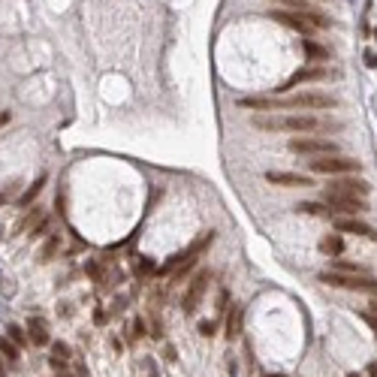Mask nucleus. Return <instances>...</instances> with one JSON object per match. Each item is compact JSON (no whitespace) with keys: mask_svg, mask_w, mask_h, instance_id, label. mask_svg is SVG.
I'll return each mask as SVG.
<instances>
[{"mask_svg":"<svg viewBox=\"0 0 377 377\" xmlns=\"http://www.w3.org/2000/svg\"><path fill=\"white\" fill-rule=\"evenodd\" d=\"M290 151L302 157H329V154H338V142L326 136H293Z\"/></svg>","mask_w":377,"mask_h":377,"instance_id":"nucleus-1","label":"nucleus"},{"mask_svg":"<svg viewBox=\"0 0 377 377\" xmlns=\"http://www.w3.org/2000/svg\"><path fill=\"white\" fill-rule=\"evenodd\" d=\"M362 163L353 160V157H341V154H329V157H314L311 160V172H320V175H350V172H359Z\"/></svg>","mask_w":377,"mask_h":377,"instance_id":"nucleus-2","label":"nucleus"},{"mask_svg":"<svg viewBox=\"0 0 377 377\" xmlns=\"http://www.w3.org/2000/svg\"><path fill=\"white\" fill-rule=\"evenodd\" d=\"M323 284L329 287H344V290H356V293H377V278L368 275H341V272H323L320 275Z\"/></svg>","mask_w":377,"mask_h":377,"instance_id":"nucleus-3","label":"nucleus"},{"mask_svg":"<svg viewBox=\"0 0 377 377\" xmlns=\"http://www.w3.org/2000/svg\"><path fill=\"white\" fill-rule=\"evenodd\" d=\"M326 196V211L329 214H344V217H359L368 211V202L362 196H335V193H323Z\"/></svg>","mask_w":377,"mask_h":377,"instance_id":"nucleus-4","label":"nucleus"},{"mask_svg":"<svg viewBox=\"0 0 377 377\" xmlns=\"http://www.w3.org/2000/svg\"><path fill=\"white\" fill-rule=\"evenodd\" d=\"M371 190V184L365 178H353V175H341V178H335L326 184V190L323 193H335V196H368Z\"/></svg>","mask_w":377,"mask_h":377,"instance_id":"nucleus-5","label":"nucleus"},{"mask_svg":"<svg viewBox=\"0 0 377 377\" xmlns=\"http://www.w3.org/2000/svg\"><path fill=\"white\" fill-rule=\"evenodd\" d=\"M341 124L335 121H320L314 115H287L284 118V130L290 133H320V130H338Z\"/></svg>","mask_w":377,"mask_h":377,"instance_id":"nucleus-6","label":"nucleus"},{"mask_svg":"<svg viewBox=\"0 0 377 377\" xmlns=\"http://www.w3.org/2000/svg\"><path fill=\"white\" fill-rule=\"evenodd\" d=\"M338 100L332 94H320V91H305L299 97L284 100V109H335Z\"/></svg>","mask_w":377,"mask_h":377,"instance_id":"nucleus-7","label":"nucleus"},{"mask_svg":"<svg viewBox=\"0 0 377 377\" xmlns=\"http://www.w3.org/2000/svg\"><path fill=\"white\" fill-rule=\"evenodd\" d=\"M208 281H211V275L202 269V272H196L193 278H190V284H187V290H184V299H181V308H184V314H193L196 311V305H199V299L205 296V290H208Z\"/></svg>","mask_w":377,"mask_h":377,"instance_id":"nucleus-8","label":"nucleus"},{"mask_svg":"<svg viewBox=\"0 0 377 377\" xmlns=\"http://www.w3.org/2000/svg\"><path fill=\"white\" fill-rule=\"evenodd\" d=\"M269 18L272 21H278V24H287V27H293V30H299L305 40H311V33L317 30L308 18H305V12H296V9H272L269 12Z\"/></svg>","mask_w":377,"mask_h":377,"instance_id":"nucleus-9","label":"nucleus"},{"mask_svg":"<svg viewBox=\"0 0 377 377\" xmlns=\"http://www.w3.org/2000/svg\"><path fill=\"white\" fill-rule=\"evenodd\" d=\"M326 75H329V69H326V66L308 63V66H302V69H296V72L290 75V79H287V82H284L281 88H275V91L281 94V91H290V88H296V85H305V82H323Z\"/></svg>","mask_w":377,"mask_h":377,"instance_id":"nucleus-10","label":"nucleus"},{"mask_svg":"<svg viewBox=\"0 0 377 377\" xmlns=\"http://www.w3.org/2000/svg\"><path fill=\"white\" fill-rule=\"evenodd\" d=\"M335 233H350V236H365V239L377 242V230H374V226H368L365 220H359V217H338V220H335Z\"/></svg>","mask_w":377,"mask_h":377,"instance_id":"nucleus-11","label":"nucleus"},{"mask_svg":"<svg viewBox=\"0 0 377 377\" xmlns=\"http://www.w3.org/2000/svg\"><path fill=\"white\" fill-rule=\"evenodd\" d=\"M266 181L281 184V187H311L314 178L302 175V172H266Z\"/></svg>","mask_w":377,"mask_h":377,"instance_id":"nucleus-12","label":"nucleus"},{"mask_svg":"<svg viewBox=\"0 0 377 377\" xmlns=\"http://www.w3.org/2000/svg\"><path fill=\"white\" fill-rule=\"evenodd\" d=\"M245 109H262V112H281L284 100H269V97H245L242 100Z\"/></svg>","mask_w":377,"mask_h":377,"instance_id":"nucleus-13","label":"nucleus"},{"mask_svg":"<svg viewBox=\"0 0 377 377\" xmlns=\"http://www.w3.org/2000/svg\"><path fill=\"white\" fill-rule=\"evenodd\" d=\"M27 335H30V341L33 344H40V347H46L49 341H52V338H49V326L43 323V320H27Z\"/></svg>","mask_w":377,"mask_h":377,"instance_id":"nucleus-14","label":"nucleus"},{"mask_svg":"<svg viewBox=\"0 0 377 377\" xmlns=\"http://www.w3.org/2000/svg\"><path fill=\"white\" fill-rule=\"evenodd\" d=\"M320 251H323L326 256H341V253H344V239L338 236V233H329V236L320 239Z\"/></svg>","mask_w":377,"mask_h":377,"instance_id":"nucleus-15","label":"nucleus"},{"mask_svg":"<svg viewBox=\"0 0 377 377\" xmlns=\"http://www.w3.org/2000/svg\"><path fill=\"white\" fill-rule=\"evenodd\" d=\"M242 305H233V311L230 314H226V338H230V341H233V338H239V332H242Z\"/></svg>","mask_w":377,"mask_h":377,"instance_id":"nucleus-16","label":"nucleus"},{"mask_svg":"<svg viewBox=\"0 0 377 377\" xmlns=\"http://www.w3.org/2000/svg\"><path fill=\"white\" fill-rule=\"evenodd\" d=\"M332 272H341V275H368L365 266H359V262H350V259H341L335 256V269Z\"/></svg>","mask_w":377,"mask_h":377,"instance_id":"nucleus-17","label":"nucleus"},{"mask_svg":"<svg viewBox=\"0 0 377 377\" xmlns=\"http://www.w3.org/2000/svg\"><path fill=\"white\" fill-rule=\"evenodd\" d=\"M302 49H305V55H308L311 61H326V58H329V49L320 46V43H314V40H302Z\"/></svg>","mask_w":377,"mask_h":377,"instance_id":"nucleus-18","label":"nucleus"},{"mask_svg":"<svg viewBox=\"0 0 377 377\" xmlns=\"http://www.w3.org/2000/svg\"><path fill=\"white\" fill-rule=\"evenodd\" d=\"M43 187H46V175H40V178H36L30 187H27V190H24V196H21V205H30L36 196H40L43 193Z\"/></svg>","mask_w":377,"mask_h":377,"instance_id":"nucleus-19","label":"nucleus"},{"mask_svg":"<svg viewBox=\"0 0 377 377\" xmlns=\"http://www.w3.org/2000/svg\"><path fill=\"white\" fill-rule=\"evenodd\" d=\"M58 248H61V236H49V242L43 245V251H40V259L43 262H49L55 253H58Z\"/></svg>","mask_w":377,"mask_h":377,"instance_id":"nucleus-20","label":"nucleus"},{"mask_svg":"<svg viewBox=\"0 0 377 377\" xmlns=\"http://www.w3.org/2000/svg\"><path fill=\"white\" fill-rule=\"evenodd\" d=\"M43 217H46V214H43L40 208H33L30 214H24V217H21V223H18V233H27V230H30V226H36V223H40Z\"/></svg>","mask_w":377,"mask_h":377,"instance_id":"nucleus-21","label":"nucleus"},{"mask_svg":"<svg viewBox=\"0 0 377 377\" xmlns=\"http://www.w3.org/2000/svg\"><path fill=\"white\" fill-rule=\"evenodd\" d=\"M0 356H6L9 362L18 359V344H12L9 338H0Z\"/></svg>","mask_w":377,"mask_h":377,"instance_id":"nucleus-22","label":"nucleus"},{"mask_svg":"<svg viewBox=\"0 0 377 377\" xmlns=\"http://www.w3.org/2000/svg\"><path fill=\"white\" fill-rule=\"evenodd\" d=\"M6 329H9V332H6L9 341H12V344H18V347H24V341H27V338H24V329H21V326H15V323H12V326H6Z\"/></svg>","mask_w":377,"mask_h":377,"instance_id":"nucleus-23","label":"nucleus"},{"mask_svg":"<svg viewBox=\"0 0 377 377\" xmlns=\"http://www.w3.org/2000/svg\"><path fill=\"white\" fill-rule=\"evenodd\" d=\"M296 211H299V214H329V211H326L323 205H317V202H299Z\"/></svg>","mask_w":377,"mask_h":377,"instance_id":"nucleus-24","label":"nucleus"},{"mask_svg":"<svg viewBox=\"0 0 377 377\" xmlns=\"http://www.w3.org/2000/svg\"><path fill=\"white\" fill-rule=\"evenodd\" d=\"M275 3H284V6H290L296 12H308V0H275Z\"/></svg>","mask_w":377,"mask_h":377,"instance_id":"nucleus-25","label":"nucleus"},{"mask_svg":"<svg viewBox=\"0 0 377 377\" xmlns=\"http://www.w3.org/2000/svg\"><path fill=\"white\" fill-rule=\"evenodd\" d=\"M52 350H55V359H63V362H66V356H69V350H66V344H63V341H58V344H52Z\"/></svg>","mask_w":377,"mask_h":377,"instance_id":"nucleus-26","label":"nucleus"},{"mask_svg":"<svg viewBox=\"0 0 377 377\" xmlns=\"http://www.w3.org/2000/svg\"><path fill=\"white\" fill-rule=\"evenodd\" d=\"M214 329H217V326H214L211 320H202V323H199V335H205V338H211V335H214Z\"/></svg>","mask_w":377,"mask_h":377,"instance_id":"nucleus-27","label":"nucleus"},{"mask_svg":"<svg viewBox=\"0 0 377 377\" xmlns=\"http://www.w3.org/2000/svg\"><path fill=\"white\" fill-rule=\"evenodd\" d=\"M362 61H365V66H377V52L374 49H365L362 52Z\"/></svg>","mask_w":377,"mask_h":377,"instance_id":"nucleus-28","label":"nucleus"},{"mask_svg":"<svg viewBox=\"0 0 377 377\" xmlns=\"http://www.w3.org/2000/svg\"><path fill=\"white\" fill-rule=\"evenodd\" d=\"M359 317H362V320H365V323H368V326H371V329L377 332V314H371V311H362Z\"/></svg>","mask_w":377,"mask_h":377,"instance_id":"nucleus-29","label":"nucleus"},{"mask_svg":"<svg viewBox=\"0 0 377 377\" xmlns=\"http://www.w3.org/2000/svg\"><path fill=\"white\" fill-rule=\"evenodd\" d=\"M368 377H377V365H368Z\"/></svg>","mask_w":377,"mask_h":377,"instance_id":"nucleus-30","label":"nucleus"},{"mask_svg":"<svg viewBox=\"0 0 377 377\" xmlns=\"http://www.w3.org/2000/svg\"><path fill=\"white\" fill-rule=\"evenodd\" d=\"M0 377H6V368H3V359H0Z\"/></svg>","mask_w":377,"mask_h":377,"instance_id":"nucleus-31","label":"nucleus"},{"mask_svg":"<svg viewBox=\"0 0 377 377\" xmlns=\"http://www.w3.org/2000/svg\"><path fill=\"white\" fill-rule=\"evenodd\" d=\"M371 311H374V314H377V299H374V302H371Z\"/></svg>","mask_w":377,"mask_h":377,"instance_id":"nucleus-32","label":"nucleus"},{"mask_svg":"<svg viewBox=\"0 0 377 377\" xmlns=\"http://www.w3.org/2000/svg\"><path fill=\"white\" fill-rule=\"evenodd\" d=\"M269 377H284V374H269Z\"/></svg>","mask_w":377,"mask_h":377,"instance_id":"nucleus-33","label":"nucleus"},{"mask_svg":"<svg viewBox=\"0 0 377 377\" xmlns=\"http://www.w3.org/2000/svg\"><path fill=\"white\" fill-rule=\"evenodd\" d=\"M347 377H362V374H347Z\"/></svg>","mask_w":377,"mask_h":377,"instance_id":"nucleus-34","label":"nucleus"}]
</instances>
